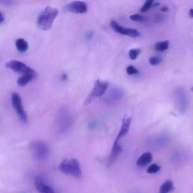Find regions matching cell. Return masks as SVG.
<instances>
[{
	"label": "cell",
	"instance_id": "11",
	"mask_svg": "<svg viewBox=\"0 0 193 193\" xmlns=\"http://www.w3.org/2000/svg\"><path fill=\"white\" fill-rule=\"evenodd\" d=\"M122 151V147L119 143V141H115L113 145V148H112L111 154H110L109 157L108 158L107 165H106V167L107 168H109L113 164V163L114 162L115 160L119 157Z\"/></svg>",
	"mask_w": 193,
	"mask_h": 193
},
{
	"label": "cell",
	"instance_id": "6",
	"mask_svg": "<svg viewBox=\"0 0 193 193\" xmlns=\"http://www.w3.org/2000/svg\"><path fill=\"white\" fill-rule=\"evenodd\" d=\"M6 67L16 73L23 74H33L36 75L35 72L24 63L16 60H12L7 62Z\"/></svg>",
	"mask_w": 193,
	"mask_h": 193
},
{
	"label": "cell",
	"instance_id": "15",
	"mask_svg": "<svg viewBox=\"0 0 193 193\" xmlns=\"http://www.w3.org/2000/svg\"><path fill=\"white\" fill-rule=\"evenodd\" d=\"M15 45L18 51L22 53L26 52L28 48V44L23 38H19L16 40Z\"/></svg>",
	"mask_w": 193,
	"mask_h": 193
},
{
	"label": "cell",
	"instance_id": "23",
	"mask_svg": "<svg viewBox=\"0 0 193 193\" xmlns=\"http://www.w3.org/2000/svg\"><path fill=\"white\" fill-rule=\"evenodd\" d=\"M126 71L128 74L130 75L137 74L139 72L138 70L134 66L132 65L128 66L127 68Z\"/></svg>",
	"mask_w": 193,
	"mask_h": 193
},
{
	"label": "cell",
	"instance_id": "20",
	"mask_svg": "<svg viewBox=\"0 0 193 193\" xmlns=\"http://www.w3.org/2000/svg\"><path fill=\"white\" fill-rule=\"evenodd\" d=\"M153 2V1L152 0H148L145 2L144 5L140 9V12L145 13L147 12L151 7Z\"/></svg>",
	"mask_w": 193,
	"mask_h": 193
},
{
	"label": "cell",
	"instance_id": "8",
	"mask_svg": "<svg viewBox=\"0 0 193 193\" xmlns=\"http://www.w3.org/2000/svg\"><path fill=\"white\" fill-rule=\"evenodd\" d=\"M111 26L115 32L121 34L135 38L140 36V33L136 29L125 28L119 24L114 20L111 22Z\"/></svg>",
	"mask_w": 193,
	"mask_h": 193
},
{
	"label": "cell",
	"instance_id": "9",
	"mask_svg": "<svg viewBox=\"0 0 193 193\" xmlns=\"http://www.w3.org/2000/svg\"><path fill=\"white\" fill-rule=\"evenodd\" d=\"M65 10L67 12L82 14L87 12L88 6L87 4L84 2L75 1L66 5Z\"/></svg>",
	"mask_w": 193,
	"mask_h": 193
},
{
	"label": "cell",
	"instance_id": "17",
	"mask_svg": "<svg viewBox=\"0 0 193 193\" xmlns=\"http://www.w3.org/2000/svg\"><path fill=\"white\" fill-rule=\"evenodd\" d=\"M168 41L158 42L155 45V49L156 50L161 51L166 50L168 48L169 45Z\"/></svg>",
	"mask_w": 193,
	"mask_h": 193
},
{
	"label": "cell",
	"instance_id": "29",
	"mask_svg": "<svg viewBox=\"0 0 193 193\" xmlns=\"http://www.w3.org/2000/svg\"></svg>",
	"mask_w": 193,
	"mask_h": 193
},
{
	"label": "cell",
	"instance_id": "10",
	"mask_svg": "<svg viewBox=\"0 0 193 193\" xmlns=\"http://www.w3.org/2000/svg\"><path fill=\"white\" fill-rule=\"evenodd\" d=\"M35 185L40 193H56L52 187L48 185L45 180L40 176H37L34 179Z\"/></svg>",
	"mask_w": 193,
	"mask_h": 193
},
{
	"label": "cell",
	"instance_id": "19",
	"mask_svg": "<svg viewBox=\"0 0 193 193\" xmlns=\"http://www.w3.org/2000/svg\"><path fill=\"white\" fill-rule=\"evenodd\" d=\"M161 167L157 164H153L150 165L147 169V172L149 174H155L160 170Z\"/></svg>",
	"mask_w": 193,
	"mask_h": 193
},
{
	"label": "cell",
	"instance_id": "2",
	"mask_svg": "<svg viewBox=\"0 0 193 193\" xmlns=\"http://www.w3.org/2000/svg\"><path fill=\"white\" fill-rule=\"evenodd\" d=\"M58 168L59 170L64 174L73 176L77 179L81 177V169L76 159H64L60 163Z\"/></svg>",
	"mask_w": 193,
	"mask_h": 193
},
{
	"label": "cell",
	"instance_id": "13",
	"mask_svg": "<svg viewBox=\"0 0 193 193\" xmlns=\"http://www.w3.org/2000/svg\"><path fill=\"white\" fill-rule=\"evenodd\" d=\"M152 159L153 157L150 152H145L138 160L137 165L140 168H144L151 162Z\"/></svg>",
	"mask_w": 193,
	"mask_h": 193
},
{
	"label": "cell",
	"instance_id": "18",
	"mask_svg": "<svg viewBox=\"0 0 193 193\" xmlns=\"http://www.w3.org/2000/svg\"><path fill=\"white\" fill-rule=\"evenodd\" d=\"M141 50L140 49H130L129 53V55L130 59L135 60L140 54H141Z\"/></svg>",
	"mask_w": 193,
	"mask_h": 193
},
{
	"label": "cell",
	"instance_id": "16",
	"mask_svg": "<svg viewBox=\"0 0 193 193\" xmlns=\"http://www.w3.org/2000/svg\"><path fill=\"white\" fill-rule=\"evenodd\" d=\"M175 188L172 181L168 180L163 183L160 187V193H169L173 191Z\"/></svg>",
	"mask_w": 193,
	"mask_h": 193
},
{
	"label": "cell",
	"instance_id": "22",
	"mask_svg": "<svg viewBox=\"0 0 193 193\" xmlns=\"http://www.w3.org/2000/svg\"><path fill=\"white\" fill-rule=\"evenodd\" d=\"M130 19L132 21L136 22H143L144 21L145 18L142 15L136 14L132 15L130 16Z\"/></svg>",
	"mask_w": 193,
	"mask_h": 193
},
{
	"label": "cell",
	"instance_id": "27",
	"mask_svg": "<svg viewBox=\"0 0 193 193\" xmlns=\"http://www.w3.org/2000/svg\"><path fill=\"white\" fill-rule=\"evenodd\" d=\"M168 10V7H163L161 8V11L163 12H167Z\"/></svg>",
	"mask_w": 193,
	"mask_h": 193
},
{
	"label": "cell",
	"instance_id": "26",
	"mask_svg": "<svg viewBox=\"0 0 193 193\" xmlns=\"http://www.w3.org/2000/svg\"><path fill=\"white\" fill-rule=\"evenodd\" d=\"M68 77L67 74L63 73L61 76V79L62 80L65 81L67 79Z\"/></svg>",
	"mask_w": 193,
	"mask_h": 193
},
{
	"label": "cell",
	"instance_id": "28",
	"mask_svg": "<svg viewBox=\"0 0 193 193\" xmlns=\"http://www.w3.org/2000/svg\"><path fill=\"white\" fill-rule=\"evenodd\" d=\"M189 15L190 16V17L193 18V9L191 8L189 10Z\"/></svg>",
	"mask_w": 193,
	"mask_h": 193
},
{
	"label": "cell",
	"instance_id": "14",
	"mask_svg": "<svg viewBox=\"0 0 193 193\" xmlns=\"http://www.w3.org/2000/svg\"><path fill=\"white\" fill-rule=\"evenodd\" d=\"M36 75L33 74H27L23 75L18 79L17 83L18 85L23 87L36 78Z\"/></svg>",
	"mask_w": 193,
	"mask_h": 193
},
{
	"label": "cell",
	"instance_id": "21",
	"mask_svg": "<svg viewBox=\"0 0 193 193\" xmlns=\"http://www.w3.org/2000/svg\"><path fill=\"white\" fill-rule=\"evenodd\" d=\"M162 62V59L158 56H153L149 59V62L150 65L156 66L159 65Z\"/></svg>",
	"mask_w": 193,
	"mask_h": 193
},
{
	"label": "cell",
	"instance_id": "5",
	"mask_svg": "<svg viewBox=\"0 0 193 193\" xmlns=\"http://www.w3.org/2000/svg\"><path fill=\"white\" fill-rule=\"evenodd\" d=\"M57 123L59 130L62 133H65L69 130L71 124V118L67 109L63 108L60 110L57 117Z\"/></svg>",
	"mask_w": 193,
	"mask_h": 193
},
{
	"label": "cell",
	"instance_id": "12",
	"mask_svg": "<svg viewBox=\"0 0 193 193\" xmlns=\"http://www.w3.org/2000/svg\"><path fill=\"white\" fill-rule=\"evenodd\" d=\"M131 118L130 117L125 116L123 119L122 126L117 136L115 141H119L120 139L124 137L129 131L131 124Z\"/></svg>",
	"mask_w": 193,
	"mask_h": 193
},
{
	"label": "cell",
	"instance_id": "4",
	"mask_svg": "<svg viewBox=\"0 0 193 193\" xmlns=\"http://www.w3.org/2000/svg\"><path fill=\"white\" fill-rule=\"evenodd\" d=\"M108 86L107 82H101L100 80H97L95 83L94 87L84 100V105H87L97 97L100 98L102 97L105 93Z\"/></svg>",
	"mask_w": 193,
	"mask_h": 193
},
{
	"label": "cell",
	"instance_id": "25",
	"mask_svg": "<svg viewBox=\"0 0 193 193\" xmlns=\"http://www.w3.org/2000/svg\"><path fill=\"white\" fill-rule=\"evenodd\" d=\"M5 20V17L4 15L1 12V18H0V23H2L4 22Z\"/></svg>",
	"mask_w": 193,
	"mask_h": 193
},
{
	"label": "cell",
	"instance_id": "7",
	"mask_svg": "<svg viewBox=\"0 0 193 193\" xmlns=\"http://www.w3.org/2000/svg\"><path fill=\"white\" fill-rule=\"evenodd\" d=\"M13 107L21 120L23 122L26 123L28 120L26 113L24 109L22 99L20 95L17 93H13L11 97Z\"/></svg>",
	"mask_w": 193,
	"mask_h": 193
},
{
	"label": "cell",
	"instance_id": "3",
	"mask_svg": "<svg viewBox=\"0 0 193 193\" xmlns=\"http://www.w3.org/2000/svg\"><path fill=\"white\" fill-rule=\"evenodd\" d=\"M29 145L37 160L43 161L48 157L49 150L46 143L42 141L34 140L31 142Z\"/></svg>",
	"mask_w": 193,
	"mask_h": 193
},
{
	"label": "cell",
	"instance_id": "24",
	"mask_svg": "<svg viewBox=\"0 0 193 193\" xmlns=\"http://www.w3.org/2000/svg\"><path fill=\"white\" fill-rule=\"evenodd\" d=\"M1 3H2L3 4L8 6H11L14 4V3L11 1H1Z\"/></svg>",
	"mask_w": 193,
	"mask_h": 193
},
{
	"label": "cell",
	"instance_id": "1",
	"mask_svg": "<svg viewBox=\"0 0 193 193\" xmlns=\"http://www.w3.org/2000/svg\"><path fill=\"white\" fill-rule=\"evenodd\" d=\"M58 9L48 6L38 16V26L42 30H49L52 26L53 21L58 14Z\"/></svg>",
	"mask_w": 193,
	"mask_h": 193
}]
</instances>
